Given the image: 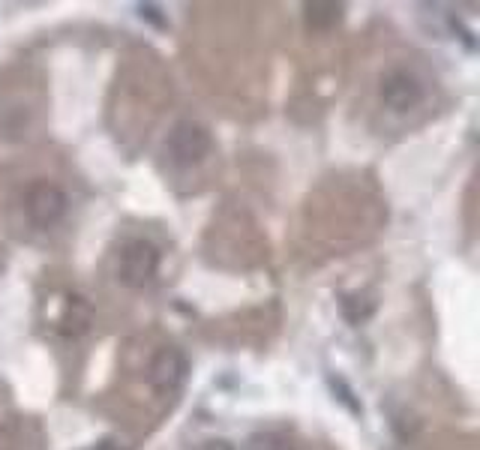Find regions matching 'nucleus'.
I'll return each mask as SVG.
<instances>
[{
	"mask_svg": "<svg viewBox=\"0 0 480 450\" xmlns=\"http://www.w3.org/2000/svg\"><path fill=\"white\" fill-rule=\"evenodd\" d=\"M138 13H141V18L153 21L156 27H165V25H169V21H165V18L160 15V6H153V4H144V6H138Z\"/></svg>",
	"mask_w": 480,
	"mask_h": 450,
	"instance_id": "obj_11",
	"label": "nucleus"
},
{
	"mask_svg": "<svg viewBox=\"0 0 480 450\" xmlns=\"http://www.w3.org/2000/svg\"><path fill=\"white\" fill-rule=\"evenodd\" d=\"M160 270V250L150 240H129L117 255V283L127 288H144Z\"/></svg>",
	"mask_w": 480,
	"mask_h": 450,
	"instance_id": "obj_1",
	"label": "nucleus"
},
{
	"mask_svg": "<svg viewBox=\"0 0 480 450\" xmlns=\"http://www.w3.org/2000/svg\"><path fill=\"white\" fill-rule=\"evenodd\" d=\"M304 9L309 30H330L342 18V4H306Z\"/></svg>",
	"mask_w": 480,
	"mask_h": 450,
	"instance_id": "obj_7",
	"label": "nucleus"
},
{
	"mask_svg": "<svg viewBox=\"0 0 480 450\" xmlns=\"http://www.w3.org/2000/svg\"><path fill=\"white\" fill-rule=\"evenodd\" d=\"M205 450H234V447H231L228 442H210Z\"/></svg>",
	"mask_w": 480,
	"mask_h": 450,
	"instance_id": "obj_13",
	"label": "nucleus"
},
{
	"mask_svg": "<svg viewBox=\"0 0 480 450\" xmlns=\"http://www.w3.org/2000/svg\"><path fill=\"white\" fill-rule=\"evenodd\" d=\"M60 324H63V333H66V336L84 333L87 324H91V307H87V300H84V297H70Z\"/></svg>",
	"mask_w": 480,
	"mask_h": 450,
	"instance_id": "obj_6",
	"label": "nucleus"
},
{
	"mask_svg": "<svg viewBox=\"0 0 480 450\" xmlns=\"http://www.w3.org/2000/svg\"><path fill=\"white\" fill-rule=\"evenodd\" d=\"M330 385H333V390L339 393V402H345V405H349V409H351L354 414H361V402L354 399V393L349 390V385H345L342 378H330Z\"/></svg>",
	"mask_w": 480,
	"mask_h": 450,
	"instance_id": "obj_10",
	"label": "nucleus"
},
{
	"mask_svg": "<svg viewBox=\"0 0 480 450\" xmlns=\"http://www.w3.org/2000/svg\"><path fill=\"white\" fill-rule=\"evenodd\" d=\"M186 373H189V364H186L183 352H177V348L165 345L150 360L148 381H150V387L156 393H162V397H174V393L183 387Z\"/></svg>",
	"mask_w": 480,
	"mask_h": 450,
	"instance_id": "obj_4",
	"label": "nucleus"
},
{
	"mask_svg": "<svg viewBox=\"0 0 480 450\" xmlns=\"http://www.w3.org/2000/svg\"><path fill=\"white\" fill-rule=\"evenodd\" d=\"M378 94H382V103L390 111H411V108L420 105L423 84L406 70H390V72H384Z\"/></svg>",
	"mask_w": 480,
	"mask_h": 450,
	"instance_id": "obj_5",
	"label": "nucleus"
},
{
	"mask_svg": "<svg viewBox=\"0 0 480 450\" xmlns=\"http://www.w3.org/2000/svg\"><path fill=\"white\" fill-rule=\"evenodd\" d=\"M339 307H342V315H345V319H349L351 324H363V321L372 315V309H375L372 300H366L363 295H345Z\"/></svg>",
	"mask_w": 480,
	"mask_h": 450,
	"instance_id": "obj_8",
	"label": "nucleus"
},
{
	"mask_svg": "<svg viewBox=\"0 0 480 450\" xmlns=\"http://www.w3.org/2000/svg\"><path fill=\"white\" fill-rule=\"evenodd\" d=\"M247 450H292V444H288V438L279 435V432H259V435L249 438Z\"/></svg>",
	"mask_w": 480,
	"mask_h": 450,
	"instance_id": "obj_9",
	"label": "nucleus"
},
{
	"mask_svg": "<svg viewBox=\"0 0 480 450\" xmlns=\"http://www.w3.org/2000/svg\"><path fill=\"white\" fill-rule=\"evenodd\" d=\"M93 450H124V447H120V444L115 442V438H105V442H99Z\"/></svg>",
	"mask_w": 480,
	"mask_h": 450,
	"instance_id": "obj_12",
	"label": "nucleus"
},
{
	"mask_svg": "<svg viewBox=\"0 0 480 450\" xmlns=\"http://www.w3.org/2000/svg\"><path fill=\"white\" fill-rule=\"evenodd\" d=\"M66 193L60 186L48 184V180H37L27 195H25V210H27V219L37 225V229H51L54 222H60V217L66 213Z\"/></svg>",
	"mask_w": 480,
	"mask_h": 450,
	"instance_id": "obj_3",
	"label": "nucleus"
},
{
	"mask_svg": "<svg viewBox=\"0 0 480 450\" xmlns=\"http://www.w3.org/2000/svg\"><path fill=\"white\" fill-rule=\"evenodd\" d=\"M210 148H214V139H210V132L195 120H181L169 132V139H165V153L181 168L198 165L210 153Z\"/></svg>",
	"mask_w": 480,
	"mask_h": 450,
	"instance_id": "obj_2",
	"label": "nucleus"
}]
</instances>
